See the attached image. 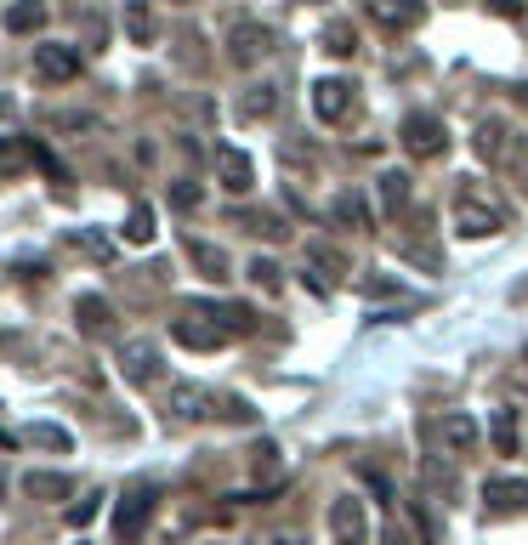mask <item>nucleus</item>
I'll return each instance as SVG.
<instances>
[{
	"label": "nucleus",
	"instance_id": "obj_1",
	"mask_svg": "<svg viewBox=\"0 0 528 545\" xmlns=\"http://www.w3.org/2000/svg\"><path fill=\"white\" fill-rule=\"evenodd\" d=\"M500 228H506V211L494 199H483L477 188H460L455 194V233L460 239H494Z\"/></svg>",
	"mask_w": 528,
	"mask_h": 545
},
{
	"label": "nucleus",
	"instance_id": "obj_2",
	"mask_svg": "<svg viewBox=\"0 0 528 545\" xmlns=\"http://www.w3.org/2000/svg\"><path fill=\"white\" fill-rule=\"evenodd\" d=\"M171 335L182 341V347H194V352H216V347H228L233 341L228 324H222L211 307H188L182 318H171Z\"/></svg>",
	"mask_w": 528,
	"mask_h": 545
},
{
	"label": "nucleus",
	"instance_id": "obj_3",
	"mask_svg": "<svg viewBox=\"0 0 528 545\" xmlns=\"http://www.w3.org/2000/svg\"><path fill=\"white\" fill-rule=\"evenodd\" d=\"M35 80H46V86H69V80H80V46L40 40L35 46Z\"/></svg>",
	"mask_w": 528,
	"mask_h": 545
},
{
	"label": "nucleus",
	"instance_id": "obj_4",
	"mask_svg": "<svg viewBox=\"0 0 528 545\" xmlns=\"http://www.w3.org/2000/svg\"><path fill=\"white\" fill-rule=\"evenodd\" d=\"M267 57H273V29H267V23H233L228 29V63L256 69Z\"/></svg>",
	"mask_w": 528,
	"mask_h": 545
},
{
	"label": "nucleus",
	"instance_id": "obj_5",
	"mask_svg": "<svg viewBox=\"0 0 528 545\" xmlns=\"http://www.w3.org/2000/svg\"><path fill=\"white\" fill-rule=\"evenodd\" d=\"M313 114L324 125H347L352 114H358V91H352V80H330V74H324V80L313 86Z\"/></svg>",
	"mask_w": 528,
	"mask_h": 545
},
{
	"label": "nucleus",
	"instance_id": "obj_6",
	"mask_svg": "<svg viewBox=\"0 0 528 545\" xmlns=\"http://www.w3.org/2000/svg\"><path fill=\"white\" fill-rule=\"evenodd\" d=\"M330 534H335V545H370V517H364V500L335 494V500H330Z\"/></svg>",
	"mask_w": 528,
	"mask_h": 545
},
{
	"label": "nucleus",
	"instance_id": "obj_7",
	"mask_svg": "<svg viewBox=\"0 0 528 545\" xmlns=\"http://www.w3.org/2000/svg\"><path fill=\"white\" fill-rule=\"evenodd\" d=\"M404 148L415 159H438V154H449V131H443L438 114H409L404 120Z\"/></svg>",
	"mask_w": 528,
	"mask_h": 545
},
{
	"label": "nucleus",
	"instance_id": "obj_8",
	"mask_svg": "<svg viewBox=\"0 0 528 545\" xmlns=\"http://www.w3.org/2000/svg\"><path fill=\"white\" fill-rule=\"evenodd\" d=\"M472 148L489 165H511V159H523V142H517V131H511L506 120H483L477 125V137H472Z\"/></svg>",
	"mask_w": 528,
	"mask_h": 545
},
{
	"label": "nucleus",
	"instance_id": "obj_9",
	"mask_svg": "<svg viewBox=\"0 0 528 545\" xmlns=\"http://www.w3.org/2000/svg\"><path fill=\"white\" fill-rule=\"evenodd\" d=\"M432 432H438V443H443V455H449V460H466L477 449V421L466 415V409L438 415V421H432Z\"/></svg>",
	"mask_w": 528,
	"mask_h": 545
},
{
	"label": "nucleus",
	"instance_id": "obj_10",
	"mask_svg": "<svg viewBox=\"0 0 528 545\" xmlns=\"http://www.w3.org/2000/svg\"><path fill=\"white\" fill-rule=\"evenodd\" d=\"M483 500H489L494 517H523L528 511V477H489V483H483Z\"/></svg>",
	"mask_w": 528,
	"mask_h": 545
},
{
	"label": "nucleus",
	"instance_id": "obj_11",
	"mask_svg": "<svg viewBox=\"0 0 528 545\" xmlns=\"http://www.w3.org/2000/svg\"><path fill=\"white\" fill-rule=\"evenodd\" d=\"M364 12H370L381 29L404 35V29H415V23L426 18V0H364Z\"/></svg>",
	"mask_w": 528,
	"mask_h": 545
},
{
	"label": "nucleus",
	"instance_id": "obj_12",
	"mask_svg": "<svg viewBox=\"0 0 528 545\" xmlns=\"http://www.w3.org/2000/svg\"><path fill=\"white\" fill-rule=\"evenodd\" d=\"M154 500H159L154 489H131L125 494L120 511H114V534H120V540H137L142 528H148V517H154Z\"/></svg>",
	"mask_w": 528,
	"mask_h": 545
},
{
	"label": "nucleus",
	"instance_id": "obj_13",
	"mask_svg": "<svg viewBox=\"0 0 528 545\" xmlns=\"http://www.w3.org/2000/svg\"><path fill=\"white\" fill-rule=\"evenodd\" d=\"M120 375L131 381V387L159 381V347H154V341H125V347H120Z\"/></svg>",
	"mask_w": 528,
	"mask_h": 545
},
{
	"label": "nucleus",
	"instance_id": "obj_14",
	"mask_svg": "<svg viewBox=\"0 0 528 545\" xmlns=\"http://www.w3.org/2000/svg\"><path fill=\"white\" fill-rule=\"evenodd\" d=\"M216 182H222L228 194H250V188H256V165H250V154H239V148H216Z\"/></svg>",
	"mask_w": 528,
	"mask_h": 545
},
{
	"label": "nucleus",
	"instance_id": "obj_15",
	"mask_svg": "<svg viewBox=\"0 0 528 545\" xmlns=\"http://www.w3.org/2000/svg\"><path fill=\"white\" fill-rule=\"evenodd\" d=\"M211 392L205 387H188V381H182V387H171V398H165V415H171V421H205V415H211Z\"/></svg>",
	"mask_w": 528,
	"mask_h": 545
},
{
	"label": "nucleus",
	"instance_id": "obj_16",
	"mask_svg": "<svg viewBox=\"0 0 528 545\" xmlns=\"http://www.w3.org/2000/svg\"><path fill=\"white\" fill-rule=\"evenodd\" d=\"M46 18H52L46 0H12V6H6V29H12V35H40Z\"/></svg>",
	"mask_w": 528,
	"mask_h": 545
},
{
	"label": "nucleus",
	"instance_id": "obj_17",
	"mask_svg": "<svg viewBox=\"0 0 528 545\" xmlns=\"http://www.w3.org/2000/svg\"><path fill=\"white\" fill-rule=\"evenodd\" d=\"M489 443H494V455H517V443H523V421H517V409H494V415H489Z\"/></svg>",
	"mask_w": 528,
	"mask_h": 545
},
{
	"label": "nucleus",
	"instance_id": "obj_18",
	"mask_svg": "<svg viewBox=\"0 0 528 545\" xmlns=\"http://www.w3.org/2000/svg\"><path fill=\"white\" fill-rule=\"evenodd\" d=\"M74 324H80L86 335H108L114 330V307H108L103 296H80L74 301Z\"/></svg>",
	"mask_w": 528,
	"mask_h": 545
},
{
	"label": "nucleus",
	"instance_id": "obj_19",
	"mask_svg": "<svg viewBox=\"0 0 528 545\" xmlns=\"http://www.w3.org/2000/svg\"><path fill=\"white\" fill-rule=\"evenodd\" d=\"M125 35H131V46H154L159 23H154V6L148 0H125Z\"/></svg>",
	"mask_w": 528,
	"mask_h": 545
},
{
	"label": "nucleus",
	"instance_id": "obj_20",
	"mask_svg": "<svg viewBox=\"0 0 528 545\" xmlns=\"http://www.w3.org/2000/svg\"><path fill=\"white\" fill-rule=\"evenodd\" d=\"M188 262H194V267H199V273H205L211 284H222V279L233 273V267H228V250L205 245V239H188Z\"/></svg>",
	"mask_w": 528,
	"mask_h": 545
},
{
	"label": "nucleus",
	"instance_id": "obj_21",
	"mask_svg": "<svg viewBox=\"0 0 528 545\" xmlns=\"http://www.w3.org/2000/svg\"><path fill=\"white\" fill-rule=\"evenodd\" d=\"M23 494H35V500H69L74 477H63V472H29V477H23Z\"/></svg>",
	"mask_w": 528,
	"mask_h": 545
},
{
	"label": "nucleus",
	"instance_id": "obj_22",
	"mask_svg": "<svg viewBox=\"0 0 528 545\" xmlns=\"http://www.w3.org/2000/svg\"><path fill=\"white\" fill-rule=\"evenodd\" d=\"M273 108H279V91L273 86H250L245 97H239V120H273Z\"/></svg>",
	"mask_w": 528,
	"mask_h": 545
},
{
	"label": "nucleus",
	"instance_id": "obj_23",
	"mask_svg": "<svg viewBox=\"0 0 528 545\" xmlns=\"http://www.w3.org/2000/svg\"><path fill=\"white\" fill-rule=\"evenodd\" d=\"M324 52H330V57H352V52H358V29H352L347 18H330V23H324Z\"/></svg>",
	"mask_w": 528,
	"mask_h": 545
},
{
	"label": "nucleus",
	"instance_id": "obj_24",
	"mask_svg": "<svg viewBox=\"0 0 528 545\" xmlns=\"http://www.w3.org/2000/svg\"><path fill=\"white\" fill-rule=\"evenodd\" d=\"M409 205V176L404 171H381V211L398 216Z\"/></svg>",
	"mask_w": 528,
	"mask_h": 545
},
{
	"label": "nucleus",
	"instance_id": "obj_25",
	"mask_svg": "<svg viewBox=\"0 0 528 545\" xmlns=\"http://www.w3.org/2000/svg\"><path fill=\"white\" fill-rule=\"evenodd\" d=\"M35 165V148H23L18 137H0V176H23Z\"/></svg>",
	"mask_w": 528,
	"mask_h": 545
},
{
	"label": "nucleus",
	"instance_id": "obj_26",
	"mask_svg": "<svg viewBox=\"0 0 528 545\" xmlns=\"http://www.w3.org/2000/svg\"><path fill=\"white\" fill-rule=\"evenodd\" d=\"M330 222H341V228H364V222H370V211H364V199L341 194V199L330 205Z\"/></svg>",
	"mask_w": 528,
	"mask_h": 545
},
{
	"label": "nucleus",
	"instance_id": "obj_27",
	"mask_svg": "<svg viewBox=\"0 0 528 545\" xmlns=\"http://www.w3.org/2000/svg\"><path fill=\"white\" fill-rule=\"evenodd\" d=\"M125 239L131 245H154V211L148 205H137V211L125 216Z\"/></svg>",
	"mask_w": 528,
	"mask_h": 545
},
{
	"label": "nucleus",
	"instance_id": "obj_28",
	"mask_svg": "<svg viewBox=\"0 0 528 545\" xmlns=\"http://www.w3.org/2000/svg\"><path fill=\"white\" fill-rule=\"evenodd\" d=\"M211 313L228 324V335H250V330H256V313H250V307H239V301H228V307H211Z\"/></svg>",
	"mask_w": 528,
	"mask_h": 545
},
{
	"label": "nucleus",
	"instance_id": "obj_29",
	"mask_svg": "<svg viewBox=\"0 0 528 545\" xmlns=\"http://www.w3.org/2000/svg\"><path fill=\"white\" fill-rule=\"evenodd\" d=\"M250 279L262 284L267 296H273V290H284V273H279V262H273V256H256V262H250Z\"/></svg>",
	"mask_w": 528,
	"mask_h": 545
},
{
	"label": "nucleus",
	"instance_id": "obj_30",
	"mask_svg": "<svg viewBox=\"0 0 528 545\" xmlns=\"http://www.w3.org/2000/svg\"><path fill=\"white\" fill-rule=\"evenodd\" d=\"M29 443H40V449H57V455H63V449H69V432H63V426H52V421H40V426H29Z\"/></svg>",
	"mask_w": 528,
	"mask_h": 545
},
{
	"label": "nucleus",
	"instance_id": "obj_31",
	"mask_svg": "<svg viewBox=\"0 0 528 545\" xmlns=\"http://www.w3.org/2000/svg\"><path fill=\"white\" fill-rule=\"evenodd\" d=\"M97 500H103V494H86V500H74V506L63 511V523H69V528H86L91 517H97Z\"/></svg>",
	"mask_w": 528,
	"mask_h": 545
},
{
	"label": "nucleus",
	"instance_id": "obj_32",
	"mask_svg": "<svg viewBox=\"0 0 528 545\" xmlns=\"http://www.w3.org/2000/svg\"><path fill=\"white\" fill-rule=\"evenodd\" d=\"M307 256H313V267H330V279H335V273H347V256H341V250H330V245H313Z\"/></svg>",
	"mask_w": 528,
	"mask_h": 545
},
{
	"label": "nucleus",
	"instance_id": "obj_33",
	"mask_svg": "<svg viewBox=\"0 0 528 545\" xmlns=\"http://www.w3.org/2000/svg\"><path fill=\"white\" fill-rule=\"evenodd\" d=\"M245 222H250V233H262V239H284L290 228H279L273 216H262V211H245Z\"/></svg>",
	"mask_w": 528,
	"mask_h": 545
},
{
	"label": "nucleus",
	"instance_id": "obj_34",
	"mask_svg": "<svg viewBox=\"0 0 528 545\" xmlns=\"http://www.w3.org/2000/svg\"><path fill=\"white\" fill-rule=\"evenodd\" d=\"M171 205H176V211H194V205H199V188H194V182H176V188H171Z\"/></svg>",
	"mask_w": 528,
	"mask_h": 545
},
{
	"label": "nucleus",
	"instance_id": "obj_35",
	"mask_svg": "<svg viewBox=\"0 0 528 545\" xmlns=\"http://www.w3.org/2000/svg\"><path fill=\"white\" fill-rule=\"evenodd\" d=\"M91 114H57V131H91Z\"/></svg>",
	"mask_w": 528,
	"mask_h": 545
},
{
	"label": "nucleus",
	"instance_id": "obj_36",
	"mask_svg": "<svg viewBox=\"0 0 528 545\" xmlns=\"http://www.w3.org/2000/svg\"><path fill=\"white\" fill-rule=\"evenodd\" d=\"M494 12H506V18H517V12H523V0H489Z\"/></svg>",
	"mask_w": 528,
	"mask_h": 545
},
{
	"label": "nucleus",
	"instance_id": "obj_37",
	"mask_svg": "<svg viewBox=\"0 0 528 545\" xmlns=\"http://www.w3.org/2000/svg\"><path fill=\"white\" fill-rule=\"evenodd\" d=\"M262 545H307V540H301V534H267Z\"/></svg>",
	"mask_w": 528,
	"mask_h": 545
},
{
	"label": "nucleus",
	"instance_id": "obj_38",
	"mask_svg": "<svg viewBox=\"0 0 528 545\" xmlns=\"http://www.w3.org/2000/svg\"><path fill=\"white\" fill-rule=\"evenodd\" d=\"M176 6H188V0H176Z\"/></svg>",
	"mask_w": 528,
	"mask_h": 545
}]
</instances>
